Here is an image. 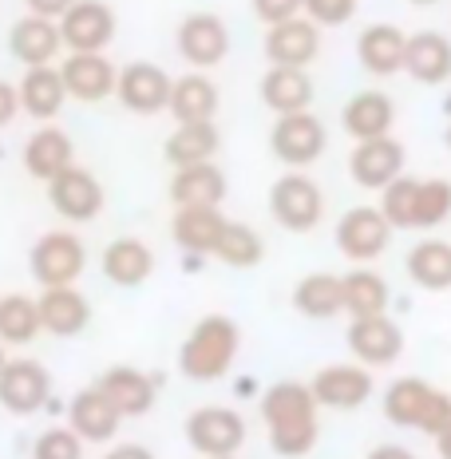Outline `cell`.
Returning <instances> with one entry per match:
<instances>
[{"mask_svg":"<svg viewBox=\"0 0 451 459\" xmlns=\"http://www.w3.org/2000/svg\"><path fill=\"white\" fill-rule=\"evenodd\" d=\"M32 459H83V439L72 428H48L36 436Z\"/></svg>","mask_w":451,"mask_h":459,"instance_id":"obj_41","label":"cell"},{"mask_svg":"<svg viewBox=\"0 0 451 459\" xmlns=\"http://www.w3.org/2000/svg\"><path fill=\"white\" fill-rule=\"evenodd\" d=\"M412 4H436V0H412Z\"/></svg>","mask_w":451,"mask_h":459,"instance_id":"obj_51","label":"cell"},{"mask_svg":"<svg viewBox=\"0 0 451 459\" xmlns=\"http://www.w3.org/2000/svg\"><path fill=\"white\" fill-rule=\"evenodd\" d=\"M392 242V226L380 206H352L337 222V250L349 262H377Z\"/></svg>","mask_w":451,"mask_h":459,"instance_id":"obj_6","label":"cell"},{"mask_svg":"<svg viewBox=\"0 0 451 459\" xmlns=\"http://www.w3.org/2000/svg\"><path fill=\"white\" fill-rule=\"evenodd\" d=\"M293 309L309 321H333L344 313V285L337 273H309L297 281L293 290Z\"/></svg>","mask_w":451,"mask_h":459,"instance_id":"obj_33","label":"cell"},{"mask_svg":"<svg viewBox=\"0 0 451 459\" xmlns=\"http://www.w3.org/2000/svg\"><path fill=\"white\" fill-rule=\"evenodd\" d=\"M178 56L190 68H218L230 52V28L214 13H190L175 32Z\"/></svg>","mask_w":451,"mask_h":459,"instance_id":"obj_8","label":"cell"},{"mask_svg":"<svg viewBox=\"0 0 451 459\" xmlns=\"http://www.w3.org/2000/svg\"><path fill=\"white\" fill-rule=\"evenodd\" d=\"M344 285V313L352 321H364V317H384L388 313V281L377 273V270H352L341 277Z\"/></svg>","mask_w":451,"mask_h":459,"instance_id":"obj_35","label":"cell"},{"mask_svg":"<svg viewBox=\"0 0 451 459\" xmlns=\"http://www.w3.org/2000/svg\"><path fill=\"white\" fill-rule=\"evenodd\" d=\"M64 36L60 21H48V16H21L8 32V52L24 64V68H52V60L60 56Z\"/></svg>","mask_w":451,"mask_h":459,"instance_id":"obj_18","label":"cell"},{"mask_svg":"<svg viewBox=\"0 0 451 459\" xmlns=\"http://www.w3.org/2000/svg\"><path fill=\"white\" fill-rule=\"evenodd\" d=\"M317 400L309 385H273L262 396V420L270 428V447L285 459H301L317 447L321 424H317Z\"/></svg>","mask_w":451,"mask_h":459,"instance_id":"obj_1","label":"cell"},{"mask_svg":"<svg viewBox=\"0 0 451 459\" xmlns=\"http://www.w3.org/2000/svg\"><path fill=\"white\" fill-rule=\"evenodd\" d=\"M40 333V305L32 298H24V293L0 298V344H32Z\"/></svg>","mask_w":451,"mask_h":459,"instance_id":"obj_36","label":"cell"},{"mask_svg":"<svg viewBox=\"0 0 451 459\" xmlns=\"http://www.w3.org/2000/svg\"><path fill=\"white\" fill-rule=\"evenodd\" d=\"M100 265H103V277H108L111 285L135 290V285H143L151 273H155V254H151V246L139 242V238H115L108 250H103Z\"/></svg>","mask_w":451,"mask_h":459,"instance_id":"obj_25","label":"cell"},{"mask_svg":"<svg viewBox=\"0 0 451 459\" xmlns=\"http://www.w3.org/2000/svg\"><path fill=\"white\" fill-rule=\"evenodd\" d=\"M170 88H175V80H170L159 64L135 60L119 72L115 100L135 115H159V111H167V103H170Z\"/></svg>","mask_w":451,"mask_h":459,"instance_id":"obj_10","label":"cell"},{"mask_svg":"<svg viewBox=\"0 0 451 459\" xmlns=\"http://www.w3.org/2000/svg\"><path fill=\"white\" fill-rule=\"evenodd\" d=\"M119 424H123L119 408L103 396L100 385L83 388L80 396L68 404V428L83 439V444H108V439L119 432Z\"/></svg>","mask_w":451,"mask_h":459,"instance_id":"obj_22","label":"cell"},{"mask_svg":"<svg viewBox=\"0 0 451 459\" xmlns=\"http://www.w3.org/2000/svg\"><path fill=\"white\" fill-rule=\"evenodd\" d=\"M28 265H32V277L40 290H64V285H75V277L83 273L88 250L72 230H52L32 246Z\"/></svg>","mask_w":451,"mask_h":459,"instance_id":"obj_4","label":"cell"},{"mask_svg":"<svg viewBox=\"0 0 451 459\" xmlns=\"http://www.w3.org/2000/svg\"><path fill=\"white\" fill-rule=\"evenodd\" d=\"M16 115H21V91H16V83L0 80V127H8Z\"/></svg>","mask_w":451,"mask_h":459,"instance_id":"obj_45","label":"cell"},{"mask_svg":"<svg viewBox=\"0 0 451 459\" xmlns=\"http://www.w3.org/2000/svg\"><path fill=\"white\" fill-rule=\"evenodd\" d=\"M230 226V218L222 214V206H178L170 218V238L182 254H214L218 238Z\"/></svg>","mask_w":451,"mask_h":459,"instance_id":"obj_19","label":"cell"},{"mask_svg":"<svg viewBox=\"0 0 451 459\" xmlns=\"http://www.w3.org/2000/svg\"><path fill=\"white\" fill-rule=\"evenodd\" d=\"M428 396H431V385H424V380H416V377L396 380V385L384 392V416H388L396 428H416Z\"/></svg>","mask_w":451,"mask_h":459,"instance_id":"obj_38","label":"cell"},{"mask_svg":"<svg viewBox=\"0 0 451 459\" xmlns=\"http://www.w3.org/2000/svg\"><path fill=\"white\" fill-rule=\"evenodd\" d=\"M68 167H75V147L60 127H40L24 143V170L32 178H40V183H52Z\"/></svg>","mask_w":451,"mask_h":459,"instance_id":"obj_27","label":"cell"},{"mask_svg":"<svg viewBox=\"0 0 451 459\" xmlns=\"http://www.w3.org/2000/svg\"><path fill=\"white\" fill-rule=\"evenodd\" d=\"M226 198V175L214 167V162H203V167H182L170 178V203L178 206H222Z\"/></svg>","mask_w":451,"mask_h":459,"instance_id":"obj_31","label":"cell"},{"mask_svg":"<svg viewBox=\"0 0 451 459\" xmlns=\"http://www.w3.org/2000/svg\"><path fill=\"white\" fill-rule=\"evenodd\" d=\"M447 424H451V396H447V392H439V388H431L424 412H420V420H416V432H424V436L436 439Z\"/></svg>","mask_w":451,"mask_h":459,"instance_id":"obj_43","label":"cell"},{"mask_svg":"<svg viewBox=\"0 0 451 459\" xmlns=\"http://www.w3.org/2000/svg\"><path fill=\"white\" fill-rule=\"evenodd\" d=\"M167 111L175 115V123H214V115H218V88L206 80L203 72L182 75V80H175V88H170Z\"/></svg>","mask_w":451,"mask_h":459,"instance_id":"obj_32","label":"cell"},{"mask_svg":"<svg viewBox=\"0 0 451 459\" xmlns=\"http://www.w3.org/2000/svg\"><path fill=\"white\" fill-rule=\"evenodd\" d=\"M451 214V183L447 178H428L420 183V206H416V230L444 226Z\"/></svg>","mask_w":451,"mask_h":459,"instance_id":"obj_40","label":"cell"},{"mask_svg":"<svg viewBox=\"0 0 451 459\" xmlns=\"http://www.w3.org/2000/svg\"><path fill=\"white\" fill-rule=\"evenodd\" d=\"M447 147H451V127H447Z\"/></svg>","mask_w":451,"mask_h":459,"instance_id":"obj_53","label":"cell"},{"mask_svg":"<svg viewBox=\"0 0 451 459\" xmlns=\"http://www.w3.org/2000/svg\"><path fill=\"white\" fill-rule=\"evenodd\" d=\"M214 459H238V455H214Z\"/></svg>","mask_w":451,"mask_h":459,"instance_id":"obj_52","label":"cell"},{"mask_svg":"<svg viewBox=\"0 0 451 459\" xmlns=\"http://www.w3.org/2000/svg\"><path fill=\"white\" fill-rule=\"evenodd\" d=\"M301 13L309 16L317 28H337L344 21H352V13H357V0H305Z\"/></svg>","mask_w":451,"mask_h":459,"instance_id":"obj_42","label":"cell"},{"mask_svg":"<svg viewBox=\"0 0 451 459\" xmlns=\"http://www.w3.org/2000/svg\"><path fill=\"white\" fill-rule=\"evenodd\" d=\"M416 206H420V178L400 175L392 186H384L380 214L392 230H416Z\"/></svg>","mask_w":451,"mask_h":459,"instance_id":"obj_39","label":"cell"},{"mask_svg":"<svg viewBox=\"0 0 451 459\" xmlns=\"http://www.w3.org/2000/svg\"><path fill=\"white\" fill-rule=\"evenodd\" d=\"M52 400V377L36 360H8L0 372V408L13 416H32Z\"/></svg>","mask_w":451,"mask_h":459,"instance_id":"obj_9","label":"cell"},{"mask_svg":"<svg viewBox=\"0 0 451 459\" xmlns=\"http://www.w3.org/2000/svg\"><path fill=\"white\" fill-rule=\"evenodd\" d=\"M341 123L357 143H369V139H384L396 123V103L392 95L384 91H357L341 111Z\"/></svg>","mask_w":451,"mask_h":459,"instance_id":"obj_23","label":"cell"},{"mask_svg":"<svg viewBox=\"0 0 451 459\" xmlns=\"http://www.w3.org/2000/svg\"><path fill=\"white\" fill-rule=\"evenodd\" d=\"M103 459H155V455H151L143 444H123V447H115V452H108Z\"/></svg>","mask_w":451,"mask_h":459,"instance_id":"obj_47","label":"cell"},{"mask_svg":"<svg viewBox=\"0 0 451 459\" xmlns=\"http://www.w3.org/2000/svg\"><path fill=\"white\" fill-rule=\"evenodd\" d=\"M48 203H52V210L60 218H68V222H91L103 210V186L91 170L68 167L64 175H56L52 183H48Z\"/></svg>","mask_w":451,"mask_h":459,"instance_id":"obj_13","label":"cell"},{"mask_svg":"<svg viewBox=\"0 0 451 459\" xmlns=\"http://www.w3.org/2000/svg\"><path fill=\"white\" fill-rule=\"evenodd\" d=\"M238 344H242V333L238 325L222 317V313H210L190 329V337L182 341L178 349V368L186 380H198V385H210V380H222L230 368H234Z\"/></svg>","mask_w":451,"mask_h":459,"instance_id":"obj_2","label":"cell"},{"mask_svg":"<svg viewBox=\"0 0 451 459\" xmlns=\"http://www.w3.org/2000/svg\"><path fill=\"white\" fill-rule=\"evenodd\" d=\"M186 439L198 455H234L246 444V420L234 408H198L186 420Z\"/></svg>","mask_w":451,"mask_h":459,"instance_id":"obj_7","label":"cell"},{"mask_svg":"<svg viewBox=\"0 0 451 459\" xmlns=\"http://www.w3.org/2000/svg\"><path fill=\"white\" fill-rule=\"evenodd\" d=\"M404 72L424 88L451 80V40L439 32H416L408 36V56H404Z\"/></svg>","mask_w":451,"mask_h":459,"instance_id":"obj_26","label":"cell"},{"mask_svg":"<svg viewBox=\"0 0 451 459\" xmlns=\"http://www.w3.org/2000/svg\"><path fill=\"white\" fill-rule=\"evenodd\" d=\"M60 80L68 88V100L103 103L108 95H115L119 68L103 52H68V60L60 64Z\"/></svg>","mask_w":451,"mask_h":459,"instance_id":"obj_12","label":"cell"},{"mask_svg":"<svg viewBox=\"0 0 451 459\" xmlns=\"http://www.w3.org/2000/svg\"><path fill=\"white\" fill-rule=\"evenodd\" d=\"M214 257L222 265H230V270H254V265H262V257H265V242L257 238V230H249L242 222H230L214 246Z\"/></svg>","mask_w":451,"mask_h":459,"instance_id":"obj_37","label":"cell"},{"mask_svg":"<svg viewBox=\"0 0 451 459\" xmlns=\"http://www.w3.org/2000/svg\"><path fill=\"white\" fill-rule=\"evenodd\" d=\"M408 277L428 293L451 290V242L444 238H424L408 254Z\"/></svg>","mask_w":451,"mask_h":459,"instance_id":"obj_34","label":"cell"},{"mask_svg":"<svg viewBox=\"0 0 451 459\" xmlns=\"http://www.w3.org/2000/svg\"><path fill=\"white\" fill-rule=\"evenodd\" d=\"M218 147H222V135H218L214 123H178L175 135L162 143V155L175 170L182 167H203V162H214Z\"/></svg>","mask_w":451,"mask_h":459,"instance_id":"obj_28","label":"cell"},{"mask_svg":"<svg viewBox=\"0 0 451 459\" xmlns=\"http://www.w3.org/2000/svg\"><path fill=\"white\" fill-rule=\"evenodd\" d=\"M270 214L290 234H309L325 218V195L309 175H282L270 186Z\"/></svg>","mask_w":451,"mask_h":459,"instance_id":"obj_3","label":"cell"},{"mask_svg":"<svg viewBox=\"0 0 451 459\" xmlns=\"http://www.w3.org/2000/svg\"><path fill=\"white\" fill-rule=\"evenodd\" d=\"M325 147H329V135H325V123L313 111L277 115L270 131V151L285 167H309L325 155Z\"/></svg>","mask_w":451,"mask_h":459,"instance_id":"obj_5","label":"cell"},{"mask_svg":"<svg viewBox=\"0 0 451 459\" xmlns=\"http://www.w3.org/2000/svg\"><path fill=\"white\" fill-rule=\"evenodd\" d=\"M349 175H352V183L364 186V190L392 186L400 175H404V147H400L392 135L357 143L349 155Z\"/></svg>","mask_w":451,"mask_h":459,"instance_id":"obj_16","label":"cell"},{"mask_svg":"<svg viewBox=\"0 0 451 459\" xmlns=\"http://www.w3.org/2000/svg\"><path fill=\"white\" fill-rule=\"evenodd\" d=\"M265 60L270 68H309L321 52V28L309 16H293L273 28H265Z\"/></svg>","mask_w":451,"mask_h":459,"instance_id":"obj_11","label":"cell"},{"mask_svg":"<svg viewBox=\"0 0 451 459\" xmlns=\"http://www.w3.org/2000/svg\"><path fill=\"white\" fill-rule=\"evenodd\" d=\"M404 56H408V32H400L396 24H369L357 40L360 68L377 75V80L404 72Z\"/></svg>","mask_w":451,"mask_h":459,"instance_id":"obj_20","label":"cell"},{"mask_svg":"<svg viewBox=\"0 0 451 459\" xmlns=\"http://www.w3.org/2000/svg\"><path fill=\"white\" fill-rule=\"evenodd\" d=\"M436 452H439V459H451V424L436 436Z\"/></svg>","mask_w":451,"mask_h":459,"instance_id":"obj_49","label":"cell"},{"mask_svg":"<svg viewBox=\"0 0 451 459\" xmlns=\"http://www.w3.org/2000/svg\"><path fill=\"white\" fill-rule=\"evenodd\" d=\"M60 36L68 52H103L115 40V13L103 0H75L60 16Z\"/></svg>","mask_w":451,"mask_h":459,"instance_id":"obj_14","label":"cell"},{"mask_svg":"<svg viewBox=\"0 0 451 459\" xmlns=\"http://www.w3.org/2000/svg\"><path fill=\"white\" fill-rule=\"evenodd\" d=\"M16 91H21V111H28L40 123L56 119L60 108L68 103V88L60 80V68H28L24 80L16 83Z\"/></svg>","mask_w":451,"mask_h":459,"instance_id":"obj_30","label":"cell"},{"mask_svg":"<svg viewBox=\"0 0 451 459\" xmlns=\"http://www.w3.org/2000/svg\"><path fill=\"white\" fill-rule=\"evenodd\" d=\"M313 400L333 412H352L372 396V372L364 365H329L313 377Z\"/></svg>","mask_w":451,"mask_h":459,"instance_id":"obj_17","label":"cell"},{"mask_svg":"<svg viewBox=\"0 0 451 459\" xmlns=\"http://www.w3.org/2000/svg\"><path fill=\"white\" fill-rule=\"evenodd\" d=\"M262 103L273 115L309 111V103H313L309 72H305V68H270L262 75Z\"/></svg>","mask_w":451,"mask_h":459,"instance_id":"obj_29","label":"cell"},{"mask_svg":"<svg viewBox=\"0 0 451 459\" xmlns=\"http://www.w3.org/2000/svg\"><path fill=\"white\" fill-rule=\"evenodd\" d=\"M369 459H416V455H412L408 447H392V444H388V447H377V452H372Z\"/></svg>","mask_w":451,"mask_h":459,"instance_id":"obj_48","label":"cell"},{"mask_svg":"<svg viewBox=\"0 0 451 459\" xmlns=\"http://www.w3.org/2000/svg\"><path fill=\"white\" fill-rule=\"evenodd\" d=\"M349 352L364 368H388L404 352V333L400 325L384 313V317H364L349 325Z\"/></svg>","mask_w":451,"mask_h":459,"instance_id":"obj_15","label":"cell"},{"mask_svg":"<svg viewBox=\"0 0 451 459\" xmlns=\"http://www.w3.org/2000/svg\"><path fill=\"white\" fill-rule=\"evenodd\" d=\"M100 388H103V396H108L115 408H119L123 420H139V416H147L151 408H155L159 377H147V372H139V368L119 365V368L103 372Z\"/></svg>","mask_w":451,"mask_h":459,"instance_id":"obj_21","label":"cell"},{"mask_svg":"<svg viewBox=\"0 0 451 459\" xmlns=\"http://www.w3.org/2000/svg\"><path fill=\"white\" fill-rule=\"evenodd\" d=\"M4 365H8V357H4V344H0V372H4Z\"/></svg>","mask_w":451,"mask_h":459,"instance_id":"obj_50","label":"cell"},{"mask_svg":"<svg viewBox=\"0 0 451 459\" xmlns=\"http://www.w3.org/2000/svg\"><path fill=\"white\" fill-rule=\"evenodd\" d=\"M40 325L52 337H80L91 321V305L75 285H64V290H44L40 293Z\"/></svg>","mask_w":451,"mask_h":459,"instance_id":"obj_24","label":"cell"},{"mask_svg":"<svg viewBox=\"0 0 451 459\" xmlns=\"http://www.w3.org/2000/svg\"><path fill=\"white\" fill-rule=\"evenodd\" d=\"M24 4H28V13H32V16H48V21H60V16L75 4V0H24Z\"/></svg>","mask_w":451,"mask_h":459,"instance_id":"obj_46","label":"cell"},{"mask_svg":"<svg viewBox=\"0 0 451 459\" xmlns=\"http://www.w3.org/2000/svg\"><path fill=\"white\" fill-rule=\"evenodd\" d=\"M254 4V16L262 21L265 28L282 24V21H293V16H301L305 0H249Z\"/></svg>","mask_w":451,"mask_h":459,"instance_id":"obj_44","label":"cell"}]
</instances>
